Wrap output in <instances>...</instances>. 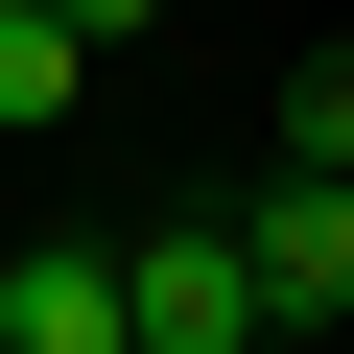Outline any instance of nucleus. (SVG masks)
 Segmentation results:
<instances>
[{
	"instance_id": "obj_1",
	"label": "nucleus",
	"mask_w": 354,
	"mask_h": 354,
	"mask_svg": "<svg viewBox=\"0 0 354 354\" xmlns=\"http://www.w3.org/2000/svg\"><path fill=\"white\" fill-rule=\"evenodd\" d=\"M0 354H142V260H118L95 213L0 236Z\"/></svg>"
},
{
	"instance_id": "obj_4",
	"label": "nucleus",
	"mask_w": 354,
	"mask_h": 354,
	"mask_svg": "<svg viewBox=\"0 0 354 354\" xmlns=\"http://www.w3.org/2000/svg\"><path fill=\"white\" fill-rule=\"evenodd\" d=\"M95 95V24H71V0H0V142H48Z\"/></svg>"
},
{
	"instance_id": "obj_6",
	"label": "nucleus",
	"mask_w": 354,
	"mask_h": 354,
	"mask_svg": "<svg viewBox=\"0 0 354 354\" xmlns=\"http://www.w3.org/2000/svg\"><path fill=\"white\" fill-rule=\"evenodd\" d=\"M71 24H95V48H142V24H165V0H71Z\"/></svg>"
},
{
	"instance_id": "obj_5",
	"label": "nucleus",
	"mask_w": 354,
	"mask_h": 354,
	"mask_svg": "<svg viewBox=\"0 0 354 354\" xmlns=\"http://www.w3.org/2000/svg\"><path fill=\"white\" fill-rule=\"evenodd\" d=\"M283 165H354V24H330V48H283Z\"/></svg>"
},
{
	"instance_id": "obj_2",
	"label": "nucleus",
	"mask_w": 354,
	"mask_h": 354,
	"mask_svg": "<svg viewBox=\"0 0 354 354\" xmlns=\"http://www.w3.org/2000/svg\"><path fill=\"white\" fill-rule=\"evenodd\" d=\"M236 260H260V330H354V165H260Z\"/></svg>"
},
{
	"instance_id": "obj_3",
	"label": "nucleus",
	"mask_w": 354,
	"mask_h": 354,
	"mask_svg": "<svg viewBox=\"0 0 354 354\" xmlns=\"http://www.w3.org/2000/svg\"><path fill=\"white\" fill-rule=\"evenodd\" d=\"M118 260H142V354H283V330H260L236 213H165V236H118Z\"/></svg>"
}]
</instances>
